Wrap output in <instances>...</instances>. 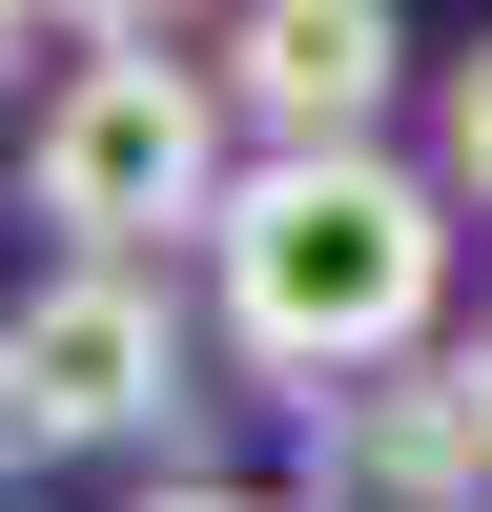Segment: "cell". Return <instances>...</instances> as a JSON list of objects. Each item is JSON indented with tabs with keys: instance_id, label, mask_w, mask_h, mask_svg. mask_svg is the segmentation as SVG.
<instances>
[{
	"instance_id": "6da1fadb",
	"label": "cell",
	"mask_w": 492,
	"mask_h": 512,
	"mask_svg": "<svg viewBox=\"0 0 492 512\" xmlns=\"http://www.w3.org/2000/svg\"><path fill=\"white\" fill-rule=\"evenodd\" d=\"M205 287H226V349L267 390H390L451 308V185H410L390 144H328V164H246L226 226H205Z\"/></svg>"
},
{
	"instance_id": "7a4b0ae2",
	"label": "cell",
	"mask_w": 492,
	"mask_h": 512,
	"mask_svg": "<svg viewBox=\"0 0 492 512\" xmlns=\"http://www.w3.org/2000/svg\"><path fill=\"white\" fill-rule=\"evenodd\" d=\"M246 185L226 144V62H62V103L21 123V205L62 226V267H144V246H205Z\"/></svg>"
},
{
	"instance_id": "3957f363",
	"label": "cell",
	"mask_w": 492,
	"mask_h": 512,
	"mask_svg": "<svg viewBox=\"0 0 492 512\" xmlns=\"http://www.w3.org/2000/svg\"><path fill=\"white\" fill-rule=\"evenodd\" d=\"M0 410H21V451H123L185 410V308H164L144 267H62L0 308Z\"/></svg>"
},
{
	"instance_id": "277c9868",
	"label": "cell",
	"mask_w": 492,
	"mask_h": 512,
	"mask_svg": "<svg viewBox=\"0 0 492 512\" xmlns=\"http://www.w3.org/2000/svg\"><path fill=\"white\" fill-rule=\"evenodd\" d=\"M390 82H410V21H390V0H246V21H226V123H246V164L369 144Z\"/></svg>"
},
{
	"instance_id": "5b68a950",
	"label": "cell",
	"mask_w": 492,
	"mask_h": 512,
	"mask_svg": "<svg viewBox=\"0 0 492 512\" xmlns=\"http://www.w3.org/2000/svg\"><path fill=\"white\" fill-rule=\"evenodd\" d=\"M328 431V512H472L492 492V431H472V390H451V369H390V390H328L308 410Z\"/></svg>"
},
{
	"instance_id": "8992f818",
	"label": "cell",
	"mask_w": 492,
	"mask_h": 512,
	"mask_svg": "<svg viewBox=\"0 0 492 512\" xmlns=\"http://www.w3.org/2000/svg\"><path fill=\"white\" fill-rule=\"evenodd\" d=\"M41 21H82L103 62H164V21H185V0H41Z\"/></svg>"
},
{
	"instance_id": "52a82bcc",
	"label": "cell",
	"mask_w": 492,
	"mask_h": 512,
	"mask_svg": "<svg viewBox=\"0 0 492 512\" xmlns=\"http://www.w3.org/2000/svg\"><path fill=\"white\" fill-rule=\"evenodd\" d=\"M451 185L492 205V41H472V62H451Z\"/></svg>"
},
{
	"instance_id": "ba28073f",
	"label": "cell",
	"mask_w": 492,
	"mask_h": 512,
	"mask_svg": "<svg viewBox=\"0 0 492 512\" xmlns=\"http://www.w3.org/2000/svg\"><path fill=\"white\" fill-rule=\"evenodd\" d=\"M451 390H472V431H492V328H472V349H451Z\"/></svg>"
},
{
	"instance_id": "9c48e42d",
	"label": "cell",
	"mask_w": 492,
	"mask_h": 512,
	"mask_svg": "<svg viewBox=\"0 0 492 512\" xmlns=\"http://www.w3.org/2000/svg\"><path fill=\"white\" fill-rule=\"evenodd\" d=\"M144 512H267V492H144Z\"/></svg>"
},
{
	"instance_id": "30bf717a",
	"label": "cell",
	"mask_w": 492,
	"mask_h": 512,
	"mask_svg": "<svg viewBox=\"0 0 492 512\" xmlns=\"http://www.w3.org/2000/svg\"><path fill=\"white\" fill-rule=\"evenodd\" d=\"M21 21H41V0H0V62H21Z\"/></svg>"
},
{
	"instance_id": "8fae6325",
	"label": "cell",
	"mask_w": 492,
	"mask_h": 512,
	"mask_svg": "<svg viewBox=\"0 0 492 512\" xmlns=\"http://www.w3.org/2000/svg\"><path fill=\"white\" fill-rule=\"evenodd\" d=\"M0 451H21V410H0Z\"/></svg>"
}]
</instances>
